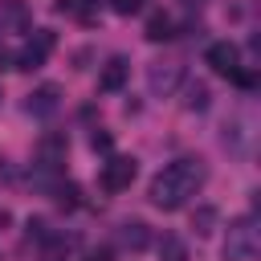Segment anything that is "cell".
Returning <instances> with one entry per match:
<instances>
[{
  "mask_svg": "<svg viewBox=\"0 0 261 261\" xmlns=\"http://www.w3.org/2000/svg\"><path fill=\"white\" fill-rule=\"evenodd\" d=\"M261 249V237H257V220L253 216H237L228 224V237H224V261H253Z\"/></svg>",
  "mask_w": 261,
  "mask_h": 261,
  "instance_id": "2",
  "label": "cell"
},
{
  "mask_svg": "<svg viewBox=\"0 0 261 261\" xmlns=\"http://www.w3.org/2000/svg\"><path fill=\"white\" fill-rule=\"evenodd\" d=\"M57 106H61V90L57 86H37L29 94V102H24V110L33 118H49V114H57Z\"/></svg>",
  "mask_w": 261,
  "mask_h": 261,
  "instance_id": "7",
  "label": "cell"
},
{
  "mask_svg": "<svg viewBox=\"0 0 261 261\" xmlns=\"http://www.w3.org/2000/svg\"><path fill=\"white\" fill-rule=\"evenodd\" d=\"M184 4H200V0H184Z\"/></svg>",
  "mask_w": 261,
  "mask_h": 261,
  "instance_id": "22",
  "label": "cell"
},
{
  "mask_svg": "<svg viewBox=\"0 0 261 261\" xmlns=\"http://www.w3.org/2000/svg\"><path fill=\"white\" fill-rule=\"evenodd\" d=\"M188 98H184V110H208V86L204 82H188V90H184Z\"/></svg>",
  "mask_w": 261,
  "mask_h": 261,
  "instance_id": "14",
  "label": "cell"
},
{
  "mask_svg": "<svg viewBox=\"0 0 261 261\" xmlns=\"http://www.w3.org/2000/svg\"><path fill=\"white\" fill-rule=\"evenodd\" d=\"M53 45H57L53 29H33V37H29V41L12 53V69H41V65L49 61Z\"/></svg>",
  "mask_w": 261,
  "mask_h": 261,
  "instance_id": "3",
  "label": "cell"
},
{
  "mask_svg": "<svg viewBox=\"0 0 261 261\" xmlns=\"http://www.w3.org/2000/svg\"><path fill=\"white\" fill-rule=\"evenodd\" d=\"M126 73H130V65H126V57H110V61L102 65V77H98V90H106V94H114V90H122V82H126Z\"/></svg>",
  "mask_w": 261,
  "mask_h": 261,
  "instance_id": "9",
  "label": "cell"
},
{
  "mask_svg": "<svg viewBox=\"0 0 261 261\" xmlns=\"http://www.w3.org/2000/svg\"><path fill=\"white\" fill-rule=\"evenodd\" d=\"M118 245L130 249V253H139V249L151 245V228H147L143 220H122V224H118Z\"/></svg>",
  "mask_w": 261,
  "mask_h": 261,
  "instance_id": "8",
  "label": "cell"
},
{
  "mask_svg": "<svg viewBox=\"0 0 261 261\" xmlns=\"http://www.w3.org/2000/svg\"><path fill=\"white\" fill-rule=\"evenodd\" d=\"M82 261H110V249H94V253H86Z\"/></svg>",
  "mask_w": 261,
  "mask_h": 261,
  "instance_id": "20",
  "label": "cell"
},
{
  "mask_svg": "<svg viewBox=\"0 0 261 261\" xmlns=\"http://www.w3.org/2000/svg\"><path fill=\"white\" fill-rule=\"evenodd\" d=\"M53 196H57V204H61L65 212H73V208L82 204V188H77V184H57Z\"/></svg>",
  "mask_w": 261,
  "mask_h": 261,
  "instance_id": "16",
  "label": "cell"
},
{
  "mask_svg": "<svg viewBox=\"0 0 261 261\" xmlns=\"http://www.w3.org/2000/svg\"><path fill=\"white\" fill-rule=\"evenodd\" d=\"M216 216H220V212H216L212 204H200V208L192 212V228H196L200 237H208V232L216 228Z\"/></svg>",
  "mask_w": 261,
  "mask_h": 261,
  "instance_id": "15",
  "label": "cell"
},
{
  "mask_svg": "<svg viewBox=\"0 0 261 261\" xmlns=\"http://www.w3.org/2000/svg\"><path fill=\"white\" fill-rule=\"evenodd\" d=\"M0 98H4V94H0Z\"/></svg>",
  "mask_w": 261,
  "mask_h": 261,
  "instance_id": "23",
  "label": "cell"
},
{
  "mask_svg": "<svg viewBox=\"0 0 261 261\" xmlns=\"http://www.w3.org/2000/svg\"><path fill=\"white\" fill-rule=\"evenodd\" d=\"M110 143H114L110 130H94V135H90V147H94V151H110Z\"/></svg>",
  "mask_w": 261,
  "mask_h": 261,
  "instance_id": "19",
  "label": "cell"
},
{
  "mask_svg": "<svg viewBox=\"0 0 261 261\" xmlns=\"http://www.w3.org/2000/svg\"><path fill=\"white\" fill-rule=\"evenodd\" d=\"M159 261H188V245L175 232H163L159 237Z\"/></svg>",
  "mask_w": 261,
  "mask_h": 261,
  "instance_id": "13",
  "label": "cell"
},
{
  "mask_svg": "<svg viewBox=\"0 0 261 261\" xmlns=\"http://www.w3.org/2000/svg\"><path fill=\"white\" fill-rule=\"evenodd\" d=\"M29 24V8L20 0H0V33L8 29H24Z\"/></svg>",
  "mask_w": 261,
  "mask_h": 261,
  "instance_id": "11",
  "label": "cell"
},
{
  "mask_svg": "<svg viewBox=\"0 0 261 261\" xmlns=\"http://www.w3.org/2000/svg\"><path fill=\"white\" fill-rule=\"evenodd\" d=\"M57 12H65L82 24H94L98 12H102V0H57Z\"/></svg>",
  "mask_w": 261,
  "mask_h": 261,
  "instance_id": "10",
  "label": "cell"
},
{
  "mask_svg": "<svg viewBox=\"0 0 261 261\" xmlns=\"http://www.w3.org/2000/svg\"><path fill=\"white\" fill-rule=\"evenodd\" d=\"M135 175H139V163H135L130 155H110V159L102 163L98 184H102L106 192H126V188L135 184Z\"/></svg>",
  "mask_w": 261,
  "mask_h": 261,
  "instance_id": "4",
  "label": "cell"
},
{
  "mask_svg": "<svg viewBox=\"0 0 261 261\" xmlns=\"http://www.w3.org/2000/svg\"><path fill=\"white\" fill-rule=\"evenodd\" d=\"M8 65H12V53H8V49H0V69H8Z\"/></svg>",
  "mask_w": 261,
  "mask_h": 261,
  "instance_id": "21",
  "label": "cell"
},
{
  "mask_svg": "<svg viewBox=\"0 0 261 261\" xmlns=\"http://www.w3.org/2000/svg\"><path fill=\"white\" fill-rule=\"evenodd\" d=\"M73 237H49V245H45V261H61V257H69L73 253Z\"/></svg>",
  "mask_w": 261,
  "mask_h": 261,
  "instance_id": "17",
  "label": "cell"
},
{
  "mask_svg": "<svg viewBox=\"0 0 261 261\" xmlns=\"http://www.w3.org/2000/svg\"><path fill=\"white\" fill-rule=\"evenodd\" d=\"M204 179H208L204 159H175L151 179V204L163 208V212H175L204 188Z\"/></svg>",
  "mask_w": 261,
  "mask_h": 261,
  "instance_id": "1",
  "label": "cell"
},
{
  "mask_svg": "<svg viewBox=\"0 0 261 261\" xmlns=\"http://www.w3.org/2000/svg\"><path fill=\"white\" fill-rule=\"evenodd\" d=\"M110 8H114L118 16H130V12H139V8H143V0H110Z\"/></svg>",
  "mask_w": 261,
  "mask_h": 261,
  "instance_id": "18",
  "label": "cell"
},
{
  "mask_svg": "<svg viewBox=\"0 0 261 261\" xmlns=\"http://www.w3.org/2000/svg\"><path fill=\"white\" fill-rule=\"evenodd\" d=\"M184 82V65L179 61H155L151 69H147V86H151V94H171L175 86Z\"/></svg>",
  "mask_w": 261,
  "mask_h": 261,
  "instance_id": "6",
  "label": "cell"
},
{
  "mask_svg": "<svg viewBox=\"0 0 261 261\" xmlns=\"http://www.w3.org/2000/svg\"><path fill=\"white\" fill-rule=\"evenodd\" d=\"M204 61L220 73V77H237L245 65H241V49L232 45V41H212L208 45V53H204Z\"/></svg>",
  "mask_w": 261,
  "mask_h": 261,
  "instance_id": "5",
  "label": "cell"
},
{
  "mask_svg": "<svg viewBox=\"0 0 261 261\" xmlns=\"http://www.w3.org/2000/svg\"><path fill=\"white\" fill-rule=\"evenodd\" d=\"M143 37H147V41H155V45H159V41H171V37H175V20H171L167 12H155V16H147Z\"/></svg>",
  "mask_w": 261,
  "mask_h": 261,
  "instance_id": "12",
  "label": "cell"
}]
</instances>
